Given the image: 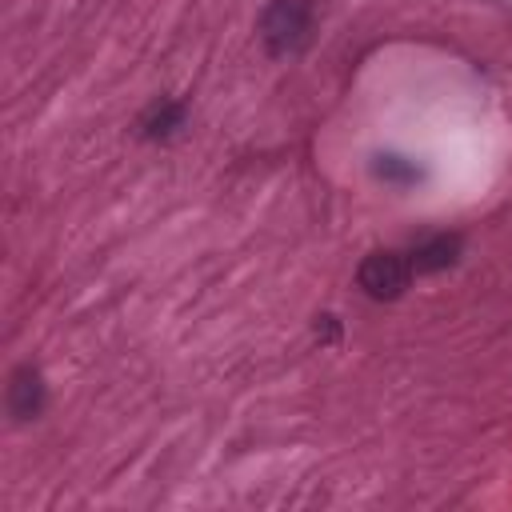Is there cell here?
Masks as SVG:
<instances>
[{"label": "cell", "instance_id": "obj_1", "mask_svg": "<svg viewBox=\"0 0 512 512\" xmlns=\"http://www.w3.org/2000/svg\"><path fill=\"white\" fill-rule=\"evenodd\" d=\"M312 24H316V8L312 0H272L260 12V44L268 56L284 60L308 48L312 40Z\"/></svg>", "mask_w": 512, "mask_h": 512}, {"label": "cell", "instance_id": "obj_2", "mask_svg": "<svg viewBox=\"0 0 512 512\" xmlns=\"http://www.w3.org/2000/svg\"><path fill=\"white\" fill-rule=\"evenodd\" d=\"M408 280H412V264L404 252L392 248H372L356 268V284L364 288L368 300H400Z\"/></svg>", "mask_w": 512, "mask_h": 512}, {"label": "cell", "instance_id": "obj_3", "mask_svg": "<svg viewBox=\"0 0 512 512\" xmlns=\"http://www.w3.org/2000/svg\"><path fill=\"white\" fill-rule=\"evenodd\" d=\"M44 400H48V388H44V376L40 368L32 364H20L12 376H8V392H4V404H8V416L16 424H28L44 412Z\"/></svg>", "mask_w": 512, "mask_h": 512}, {"label": "cell", "instance_id": "obj_4", "mask_svg": "<svg viewBox=\"0 0 512 512\" xmlns=\"http://www.w3.org/2000/svg\"><path fill=\"white\" fill-rule=\"evenodd\" d=\"M464 252V240L456 232H436V236H424L412 244L408 252V264H412V276H436L444 268H452Z\"/></svg>", "mask_w": 512, "mask_h": 512}, {"label": "cell", "instance_id": "obj_5", "mask_svg": "<svg viewBox=\"0 0 512 512\" xmlns=\"http://www.w3.org/2000/svg\"><path fill=\"white\" fill-rule=\"evenodd\" d=\"M184 120H188V108L180 104V100H156L144 116H140V124H136V132H140V140H152V144H164V140H172V136H180V128H184Z\"/></svg>", "mask_w": 512, "mask_h": 512}, {"label": "cell", "instance_id": "obj_6", "mask_svg": "<svg viewBox=\"0 0 512 512\" xmlns=\"http://www.w3.org/2000/svg\"><path fill=\"white\" fill-rule=\"evenodd\" d=\"M372 172H376V180H384L392 188H408V184L424 180V168L416 160L400 156V152H376L372 156Z\"/></svg>", "mask_w": 512, "mask_h": 512}, {"label": "cell", "instance_id": "obj_7", "mask_svg": "<svg viewBox=\"0 0 512 512\" xmlns=\"http://www.w3.org/2000/svg\"><path fill=\"white\" fill-rule=\"evenodd\" d=\"M312 336H316L320 344H340V316L320 312V316L312 320Z\"/></svg>", "mask_w": 512, "mask_h": 512}]
</instances>
